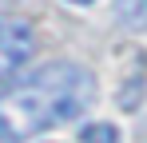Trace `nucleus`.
<instances>
[{"mask_svg":"<svg viewBox=\"0 0 147 143\" xmlns=\"http://www.w3.org/2000/svg\"><path fill=\"white\" fill-rule=\"evenodd\" d=\"M68 4H92V0H68Z\"/></svg>","mask_w":147,"mask_h":143,"instance_id":"obj_5","label":"nucleus"},{"mask_svg":"<svg viewBox=\"0 0 147 143\" xmlns=\"http://www.w3.org/2000/svg\"><path fill=\"white\" fill-rule=\"evenodd\" d=\"M32 44H36V40H32V28H28L24 20L0 16V80L16 76V72L32 60Z\"/></svg>","mask_w":147,"mask_h":143,"instance_id":"obj_2","label":"nucleus"},{"mask_svg":"<svg viewBox=\"0 0 147 143\" xmlns=\"http://www.w3.org/2000/svg\"><path fill=\"white\" fill-rule=\"evenodd\" d=\"M80 139L84 143H119V131H115V123H88L80 131Z\"/></svg>","mask_w":147,"mask_h":143,"instance_id":"obj_4","label":"nucleus"},{"mask_svg":"<svg viewBox=\"0 0 147 143\" xmlns=\"http://www.w3.org/2000/svg\"><path fill=\"white\" fill-rule=\"evenodd\" d=\"M92 99H96V80L88 68L72 60L44 64L0 92V143H24L56 123H68L84 115Z\"/></svg>","mask_w":147,"mask_h":143,"instance_id":"obj_1","label":"nucleus"},{"mask_svg":"<svg viewBox=\"0 0 147 143\" xmlns=\"http://www.w3.org/2000/svg\"><path fill=\"white\" fill-rule=\"evenodd\" d=\"M115 16L127 28H147V0H115Z\"/></svg>","mask_w":147,"mask_h":143,"instance_id":"obj_3","label":"nucleus"}]
</instances>
